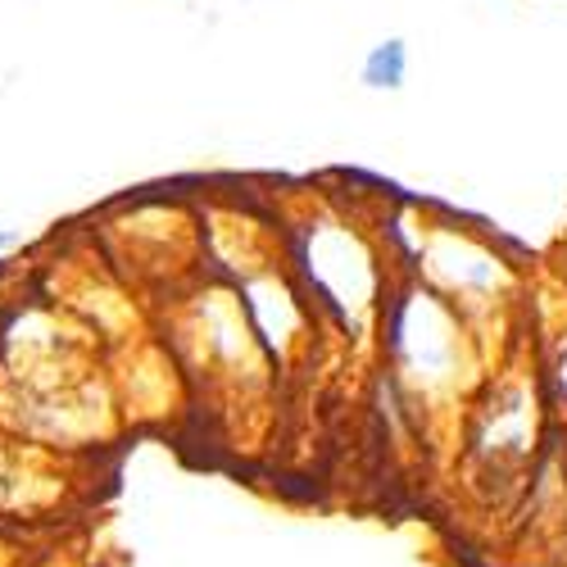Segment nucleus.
Listing matches in <instances>:
<instances>
[{
  "label": "nucleus",
  "instance_id": "1",
  "mask_svg": "<svg viewBox=\"0 0 567 567\" xmlns=\"http://www.w3.org/2000/svg\"><path fill=\"white\" fill-rule=\"evenodd\" d=\"M359 82L368 91H400L409 82V41L382 37L377 45H368V55L359 64Z\"/></svg>",
  "mask_w": 567,
  "mask_h": 567
},
{
  "label": "nucleus",
  "instance_id": "2",
  "mask_svg": "<svg viewBox=\"0 0 567 567\" xmlns=\"http://www.w3.org/2000/svg\"><path fill=\"white\" fill-rule=\"evenodd\" d=\"M19 241H23V231H19V227H0V259H6Z\"/></svg>",
  "mask_w": 567,
  "mask_h": 567
}]
</instances>
